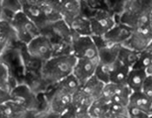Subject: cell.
<instances>
[{
	"label": "cell",
	"mask_w": 152,
	"mask_h": 118,
	"mask_svg": "<svg viewBox=\"0 0 152 118\" xmlns=\"http://www.w3.org/2000/svg\"><path fill=\"white\" fill-rule=\"evenodd\" d=\"M76 60L77 58L73 54L53 56L41 64V79L51 85L58 83L63 78L73 73Z\"/></svg>",
	"instance_id": "cell-1"
},
{
	"label": "cell",
	"mask_w": 152,
	"mask_h": 118,
	"mask_svg": "<svg viewBox=\"0 0 152 118\" xmlns=\"http://www.w3.org/2000/svg\"><path fill=\"white\" fill-rule=\"evenodd\" d=\"M152 12V0H129L117 20L133 29L149 23Z\"/></svg>",
	"instance_id": "cell-2"
},
{
	"label": "cell",
	"mask_w": 152,
	"mask_h": 118,
	"mask_svg": "<svg viewBox=\"0 0 152 118\" xmlns=\"http://www.w3.org/2000/svg\"><path fill=\"white\" fill-rule=\"evenodd\" d=\"M8 22L15 32L17 40L25 45L41 34L40 29L22 11L14 13Z\"/></svg>",
	"instance_id": "cell-3"
},
{
	"label": "cell",
	"mask_w": 152,
	"mask_h": 118,
	"mask_svg": "<svg viewBox=\"0 0 152 118\" xmlns=\"http://www.w3.org/2000/svg\"><path fill=\"white\" fill-rule=\"evenodd\" d=\"M26 46L28 55L31 58L40 62L41 64L53 56V44L44 34L36 37Z\"/></svg>",
	"instance_id": "cell-4"
},
{
	"label": "cell",
	"mask_w": 152,
	"mask_h": 118,
	"mask_svg": "<svg viewBox=\"0 0 152 118\" xmlns=\"http://www.w3.org/2000/svg\"><path fill=\"white\" fill-rule=\"evenodd\" d=\"M72 98L71 94L53 85V88L48 95L49 115H53V117H62L63 114L72 106Z\"/></svg>",
	"instance_id": "cell-5"
},
{
	"label": "cell",
	"mask_w": 152,
	"mask_h": 118,
	"mask_svg": "<svg viewBox=\"0 0 152 118\" xmlns=\"http://www.w3.org/2000/svg\"><path fill=\"white\" fill-rule=\"evenodd\" d=\"M92 36H104L118 21L117 15L109 10L95 11L89 17Z\"/></svg>",
	"instance_id": "cell-6"
},
{
	"label": "cell",
	"mask_w": 152,
	"mask_h": 118,
	"mask_svg": "<svg viewBox=\"0 0 152 118\" xmlns=\"http://www.w3.org/2000/svg\"><path fill=\"white\" fill-rule=\"evenodd\" d=\"M41 34L47 36L53 42V44H57L61 42L72 43L78 37L69 27V25L61 18L53 23L47 24L46 27L41 30Z\"/></svg>",
	"instance_id": "cell-7"
},
{
	"label": "cell",
	"mask_w": 152,
	"mask_h": 118,
	"mask_svg": "<svg viewBox=\"0 0 152 118\" xmlns=\"http://www.w3.org/2000/svg\"><path fill=\"white\" fill-rule=\"evenodd\" d=\"M152 40V28L150 24L147 23L140 27H137L133 30V32L130 37L125 44V45L129 47L138 52L145 50L149 46L150 43Z\"/></svg>",
	"instance_id": "cell-8"
},
{
	"label": "cell",
	"mask_w": 152,
	"mask_h": 118,
	"mask_svg": "<svg viewBox=\"0 0 152 118\" xmlns=\"http://www.w3.org/2000/svg\"><path fill=\"white\" fill-rule=\"evenodd\" d=\"M73 55L76 58H99L98 50L92 36H78L73 42Z\"/></svg>",
	"instance_id": "cell-9"
},
{
	"label": "cell",
	"mask_w": 152,
	"mask_h": 118,
	"mask_svg": "<svg viewBox=\"0 0 152 118\" xmlns=\"http://www.w3.org/2000/svg\"><path fill=\"white\" fill-rule=\"evenodd\" d=\"M98 50L99 60L105 63H114L118 57L121 44H115L104 36H92Z\"/></svg>",
	"instance_id": "cell-10"
},
{
	"label": "cell",
	"mask_w": 152,
	"mask_h": 118,
	"mask_svg": "<svg viewBox=\"0 0 152 118\" xmlns=\"http://www.w3.org/2000/svg\"><path fill=\"white\" fill-rule=\"evenodd\" d=\"M11 96L12 100L19 103L31 112L38 108L39 102L36 98V96L26 84L14 86L11 91Z\"/></svg>",
	"instance_id": "cell-11"
},
{
	"label": "cell",
	"mask_w": 152,
	"mask_h": 118,
	"mask_svg": "<svg viewBox=\"0 0 152 118\" xmlns=\"http://www.w3.org/2000/svg\"><path fill=\"white\" fill-rule=\"evenodd\" d=\"M99 58L85 59L78 58L76 60L73 74L77 77L81 84L86 83L89 78L94 76Z\"/></svg>",
	"instance_id": "cell-12"
},
{
	"label": "cell",
	"mask_w": 152,
	"mask_h": 118,
	"mask_svg": "<svg viewBox=\"0 0 152 118\" xmlns=\"http://www.w3.org/2000/svg\"><path fill=\"white\" fill-rule=\"evenodd\" d=\"M19 3L21 11L36 24L40 30L44 29L47 25V22L42 12L41 4H35L31 0H19Z\"/></svg>",
	"instance_id": "cell-13"
},
{
	"label": "cell",
	"mask_w": 152,
	"mask_h": 118,
	"mask_svg": "<svg viewBox=\"0 0 152 118\" xmlns=\"http://www.w3.org/2000/svg\"><path fill=\"white\" fill-rule=\"evenodd\" d=\"M94 98L87 94L82 88L73 95L72 104L76 109V118H90L88 115V109Z\"/></svg>",
	"instance_id": "cell-14"
},
{
	"label": "cell",
	"mask_w": 152,
	"mask_h": 118,
	"mask_svg": "<svg viewBox=\"0 0 152 118\" xmlns=\"http://www.w3.org/2000/svg\"><path fill=\"white\" fill-rule=\"evenodd\" d=\"M58 7L62 19L67 24L82 12L81 0H60Z\"/></svg>",
	"instance_id": "cell-15"
},
{
	"label": "cell",
	"mask_w": 152,
	"mask_h": 118,
	"mask_svg": "<svg viewBox=\"0 0 152 118\" xmlns=\"http://www.w3.org/2000/svg\"><path fill=\"white\" fill-rule=\"evenodd\" d=\"M133 30L134 29L129 25L117 21L116 24L104 35V37L115 44L122 45L125 44L130 37Z\"/></svg>",
	"instance_id": "cell-16"
},
{
	"label": "cell",
	"mask_w": 152,
	"mask_h": 118,
	"mask_svg": "<svg viewBox=\"0 0 152 118\" xmlns=\"http://www.w3.org/2000/svg\"><path fill=\"white\" fill-rule=\"evenodd\" d=\"M31 111L13 100L0 105V118L27 117Z\"/></svg>",
	"instance_id": "cell-17"
},
{
	"label": "cell",
	"mask_w": 152,
	"mask_h": 118,
	"mask_svg": "<svg viewBox=\"0 0 152 118\" xmlns=\"http://www.w3.org/2000/svg\"><path fill=\"white\" fill-rule=\"evenodd\" d=\"M71 30L77 36H92L89 17L84 14H80L69 24Z\"/></svg>",
	"instance_id": "cell-18"
},
{
	"label": "cell",
	"mask_w": 152,
	"mask_h": 118,
	"mask_svg": "<svg viewBox=\"0 0 152 118\" xmlns=\"http://www.w3.org/2000/svg\"><path fill=\"white\" fill-rule=\"evenodd\" d=\"M148 76L145 70L131 68L126 81V84L129 87L132 92L141 91L143 83Z\"/></svg>",
	"instance_id": "cell-19"
},
{
	"label": "cell",
	"mask_w": 152,
	"mask_h": 118,
	"mask_svg": "<svg viewBox=\"0 0 152 118\" xmlns=\"http://www.w3.org/2000/svg\"><path fill=\"white\" fill-rule=\"evenodd\" d=\"M131 68L122 63L117 58L113 63L112 71L110 75V83H118V84H126L127 77Z\"/></svg>",
	"instance_id": "cell-20"
},
{
	"label": "cell",
	"mask_w": 152,
	"mask_h": 118,
	"mask_svg": "<svg viewBox=\"0 0 152 118\" xmlns=\"http://www.w3.org/2000/svg\"><path fill=\"white\" fill-rule=\"evenodd\" d=\"M104 86V83L99 80L95 76H93L91 78H89L86 83L82 84L81 88L87 94H88L91 97H93L94 100H95L102 96Z\"/></svg>",
	"instance_id": "cell-21"
},
{
	"label": "cell",
	"mask_w": 152,
	"mask_h": 118,
	"mask_svg": "<svg viewBox=\"0 0 152 118\" xmlns=\"http://www.w3.org/2000/svg\"><path fill=\"white\" fill-rule=\"evenodd\" d=\"M109 102L102 97L94 100L88 109V115L90 118H106Z\"/></svg>",
	"instance_id": "cell-22"
},
{
	"label": "cell",
	"mask_w": 152,
	"mask_h": 118,
	"mask_svg": "<svg viewBox=\"0 0 152 118\" xmlns=\"http://www.w3.org/2000/svg\"><path fill=\"white\" fill-rule=\"evenodd\" d=\"M129 104H132L134 106H137L138 108L145 110L151 115V108L152 105V101L145 96L142 91H135L132 92L129 96Z\"/></svg>",
	"instance_id": "cell-23"
},
{
	"label": "cell",
	"mask_w": 152,
	"mask_h": 118,
	"mask_svg": "<svg viewBox=\"0 0 152 118\" xmlns=\"http://www.w3.org/2000/svg\"><path fill=\"white\" fill-rule=\"evenodd\" d=\"M139 53L140 52L129 47H127L125 45H121L117 58L119 59L122 63L126 64L129 68H132L138 59Z\"/></svg>",
	"instance_id": "cell-24"
},
{
	"label": "cell",
	"mask_w": 152,
	"mask_h": 118,
	"mask_svg": "<svg viewBox=\"0 0 152 118\" xmlns=\"http://www.w3.org/2000/svg\"><path fill=\"white\" fill-rule=\"evenodd\" d=\"M54 85H57L58 87L66 91L67 93L71 94L72 96L82 87V84L80 83V81L77 79V77L73 73L68 75L67 76L63 78L61 81Z\"/></svg>",
	"instance_id": "cell-25"
},
{
	"label": "cell",
	"mask_w": 152,
	"mask_h": 118,
	"mask_svg": "<svg viewBox=\"0 0 152 118\" xmlns=\"http://www.w3.org/2000/svg\"><path fill=\"white\" fill-rule=\"evenodd\" d=\"M41 10H42V12H43V15L45 17V19L47 22V24L55 22V21L60 20L62 18L58 5L49 4L47 2H44L41 4Z\"/></svg>",
	"instance_id": "cell-26"
},
{
	"label": "cell",
	"mask_w": 152,
	"mask_h": 118,
	"mask_svg": "<svg viewBox=\"0 0 152 118\" xmlns=\"http://www.w3.org/2000/svg\"><path fill=\"white\" fill-rule=\"evenodd\" d=\"M113 63H109L99 60V63L97 64L94 76L105 84L110 83V75H111Z\"/></svg>",
	"instance_id": "cell-27"
},
{
	"label": "cell",
	"mask_w": 152,
	"mask_h": 118,
	"mask_svg": "<svg viewBox=\"0 0 152 118\" xmlns=\"http://www.w3.org/2000/svg\"><path fill=\"white\" fill-rule=\"evenodd\" d=\"M106 118H129L127 106L111 102L108 105Z\"/></svg>",
	"instance_id": "cell-28"
},
{
	"label": "cell",
	"mask_w": 152,
	"mask_h": 118,
	"mask_svg": "<svg viewBox=\"0 0 152 118\" xmlns=\"http://www.w3.org/2000/svg\"><path fill=\"white\" fill-rule=\"evenodd\" d=\"M0 88L7 89L9 91H12V89L14 88V86H12L11 76L8 67L4 63L1 62H0Z\"/></svg>",
	"instance_id": "cell-29"
},
{
	"label": "cell",
	"mask_w": 152,
	"mask_h": 118,
	"mask_svg": "<svg viewBox=\"0 0 152 118\" xmlns=\"http://www.w3.org/2000/svg\"><path fill=\"white\" fill-rule=\"evenodd\" d=\"M152 58V51H150L148 50H142L139 53L138 59L134 64L132 68L135 69H141V70H147L149 66L151 65Z\"/></svg>",
	"instance_id": "cell-30"
},
{
	"label": "cell",
	"mask_w": 152,
	"mask_h": 118,
	"mask_svg": "<svg viewBox=\"0 0 152 118\" xmlns=\"http://www.w3.org/2000/svg\"><path fill=\"white\" fill-rule=\"evenodd\" d=\"M82 5L89 11L95 12L99 10H109L106 0H81ZM110 11V10H109Z\"/></svg>",
	"instance_id": "cell-31"
},
{
	"label": "cell",
	"mask_w": 152,
	"mask_h": 118,
	"mask_svg": "<svg viewBox=\"0 0 152 118\" xmlns=\"http://www.w3.org/2000/svg\"><path fill=\"white\" fill-rule=\"evenodd\" d=\"M129 0H106L108 9L117 16L120 15L124 10Z\"/></svg>",
	"instance_id": "cell-32"
},
{
	"label": "cell",
	"mask_w": 152,
	"mask_h": 118,
	"mask_svg": "<svg viewBox=\"0 0 152 118\" xmlns=\"http://www.w3.org/2000/svg\"><path fill=\"white\" fill-rule=\"evenodd\" d=\"M128 114L129 118H151V115L145 110L134 106L132 104H128Z\"/></svg>",
	"instance_id": "cell-33"
},
{
	"label": "cell",
	"mask_w": 152,
	"mask_h": 118,
	"mask_svg": "<svg viewBox=\"0 0 152 118\" xmlns=\"http://www.w3.org/2000/svg\"><path fill=\"white\" fill-rule=\"evenodd\" d=\"M112 84H113V89H114L115 95L129 99V96L132 91L127 84H118V83H113Z\"/></svg>",
	"instance_id": "cell-34"
},
{
	"label": "cell",
	"mask_w": 152,
	"mask_h": 118,
	"mask_svg": "<svg viewBox=\"0 0 152 118\" xmlns=\"http://www.w3.org/2000/svg\"><path fill=\"white\" fill-rule=\"evenodd\" d=\"M145 96H147L152 101V76L148 75L141 90Z\"/></svg>",
	"instance_id": "cell-35"
},
{
	"label": "cell",
	"mask_w": 152,
	"mask_h": 118,
	"mask_svg": "<svg viewBox=\"0 0 152 118\" xmlns=\"http://www.w3.org/2000/svg\"><path fill=\"white\" fill-rule=\"evenodd\" d=\"M10 100H12L11 91L0 88V105L10 101Z\"/></svg>",
	"instance_id": "cell-36"
},
{
	"label": "cell",
	"mask_w": 152,
	"mask_h": 118,
	"mask_svg": "<svg viewBox=\"0 0 152 118\" xmlns=\"http://www.w3.org/2000/svg\"><path fill=\"white\" fill-rule=\"evenodd\" d=\"M111 102H114V103L121 104V105H123V106H128L129 102V98H126V97H123V96H120L115 95V96H113Z\"/></svg>",
	"instance_id": "cell-37"
},
{
	"label": "cell",
	"mask_w": 152,
	"mask_h": 118,
	"mask_svg": "<svg viewBox=\"0 0 152 118\" xmlns=\"http://www.w3.org/2000/svg\"><path fill=\"white\" fill-rule=\"evenodd\" d=\"M46 2L49 3V4H53L58 5L59 3H60V0H46Z\"/></svg>",
	"instance_id": "cell-38"
},
{
	"label": "cell",
	"mask_w": 152,
	"mask_h": 118,
	"mask_svg": "<svg viewBox=\"0 0 152 118\" xmlns=\"http://www.w3.org/2000/svg\"><path fill=\"white\" fill-rule=\"evenodd\" d=\"M146 50H150V51H152V40L151 42L150 43V44H149V46L147 47V49Z\"/></svg>",
	"instance_id": "cell-39"
},
{
	"label": "cell",
	"mask_w": 152,
	"mask_h": 118,
	"mask_svg": "<svg viewBox=\"0 0 152 118\" xmlns=\"http://www.w3.org/2000/svg\"><path fill=\"white\" fill-rule=\"evenodd\" d=\"M149 24H150L151 27L152 28V12H151V16H150V19H149Z\"/></svg>",
	"instance_id": "cell-40"
},
{
	"label": "cell",
	"mask_w": 152,
	"mask_h": 118,
	"mask_svg": "<svg viewBox=\"0 0 152 118\" xmlns=\"http://www.w3.org/2000/svg\"><path fill=\"white\" fill-rule=\"evenodd\" d=\"M147 73H148V75H151L152 76V69L151 70H149V71H147Z\"/></svg>",
	"instance_id": "cell-41"
},
{
	"label": "cell",
	"mask_w": 152,
	"mask_h": 118,
	"mask_svg": "<svg viewBox=\"0 0 152 118\" xmlns=\"http://www.w3.org/2000/svg\"><path fill=\"white\" fill-rule=\"evenodd\" d=\"M151 117L152 118V105H151Z\"/></svg>",
	"instance_id": "cell-42"
},
{
	"label": "cell",
	"mask_w": 152,
	"mask_h": 118,
	"mask_svg": "<svg viewBox=\"0 0 152 118\" xmlns=\"http://www.w3.org/2000/svg\"><path fill=\"white\" fill-rule=\"evenodd\" d=\"M2 52H3V50H0V55L2 54Z\"/></svg>",
	"instance_id": "cell-43"
}]
</instances>
